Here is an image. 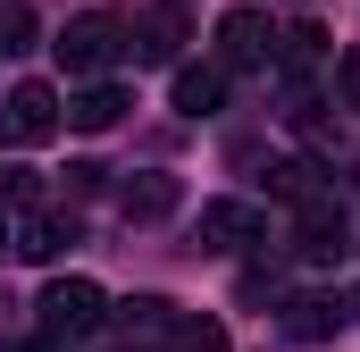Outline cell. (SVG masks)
Segmentation results:
<instances>
[{"instance_id": "1", "label": "cell", "mask_w": 360, "mask_h": 352, "mask_svg": "<svg viewBox=\"0 0 360 352\" xmlns=\"http://www.w3.org/2000/svg\"><path fill=\"white\" fill-rule=\"evenodd\" d=\"M51 51H59V68H68V76H101V68H109L117 51H134V42H126V17L84 8V17H68V34H59Z\"/></svg>"}, {"instance_id": "2", "label": "cell", "mask_w": 360, "mask_h": 352, "mask_svg": "<svg viewBox=\"0 0 360 352\" xmlns=\"http://www.w3.org/2000/svg\"><path fill=\"white\" fill-rule=\"evenodd\" d=\"M34 310H42V336H92L109 302H101V285H92V277H51Z\"/></svg>"}, {"instance_id": "3", "label": "cell", "mask_w": 360, "mask_h": 352, "mask_svg": "<svg viewBox=\"0 0 360 352\" xmlns=\"http://www.w3.org/2000/svg\"><path fill=\"white\" fill-rule=\"evenodd\" d=\"M201 252H252V244H269V210L260 201H201Z\"/></svg>"}, {"instance_id": "4", "label": "cell", "mask_w": 360, "mask_h": 352, "mask_svg": "<svg viewBox=\"0 0 360 352\" xmlns=\"http://www.w3.org/2000/svg\"><path fill=\"white\" fill-rule=\"evenodd\" d=\"M293 210H302V227H293V252H302V260H344V235H352L344 201L319 184V193H302Z\"/></svg>"}, {"instance_id": "5", "label": "cell", "mask_w": 360, "mask_h": 352, "mask_svg": "<svg viewBox=\"0 0 360 352\" xmlns=\"http://www.w3.org/2000/svg\"><path fill=\"white\" fill-rule=\"evenodd\" d=\"M59 126H68V109H59L51 84H17L0 101V134H8V143H51Z\"/></svg>"}, {"instance_id": "6", "label": "cell", "mask_w": 360, "mask_h": 352, "mask_svg": "<svg viewBox=\"0 0 360 352\" xmlns=\"http://www.w3.org/2000/svg\"><path fill=\"white\" fill-rule=\"evenodd\" d=\"M269 17L260 8H226L218 17V68H269Z\"/></svg>"}, {"instance_id": "7", "label": "cell", "mask_w": 360, "mask_h": 352, "mask_svg": "<svg viewBox=\"0 0 360 352\" xmlns=\"http://www.w3.org/2000/svg\"><path fill=\"white\" fill-rule=\"evenodd\" d=\"M176 201H184V184L168 168H143V176H126L117 184V210L134 218V227H151V218H176Z\"/></svg>"}, {"instance_id": "8", "label": "cell", "mask_w": 360, "mask_h": 352, "mask_svg": "<svg viewBox=\"0 0 360 352\" xmlns=\"http://www.w3.org/2000/svg\"><path fill=\"white\" fill-rule=\"evenodd\" d=\"M126 109H134V101H126V84H84L76 101H68V126H76V134H109Z\"/></svg>"}, {"instance_id": "9", "label": "cell", "mask_w": 360, "mask_h": 352, "mask_svg": "<svg viewBox=\"0 0 360 352\" xmlns=\"http://www.w3.org/2000/svg\"><path fill=\"white\" fill-rule=\"evenodd\" d=\"M176 327V302H160V294H134V302H117V336L126 344H160Z\"/></svg>"}, {"instance_id": "10", "label": "cell", "mask_w": 360, "mask_h": 352, "mask_svg": "<svg viewBox=\"0 0 360 352\" xmlns=\"http://www.w3.org/2000/svg\"><path fill=\"white\" fill-rule=\"evenodd\" d=\"M176 109L184 118H218L226 109V68H176Z\"/></svg>"}, {"instance_id": "11", "label": "cell", "mask_w": 360, "mask_h": 352, "mask_svg": "<svg viewBox=\"0 0 360 352\" xmlns=\"http://www.w3.org/2000/svg\"><path fill=\"white\" fill-rule=\"evenodd\" d=\"M76 244V218H25V235L8 244V252H25V260H59Z\"/></svg>"}, {"instance_id": "12", "label": "cell", "mask_w": 360, "mask_h": 352, "mask_svg": "<svg viewBox=\"0 0 360 352\" xmlns=\"http://www.w3.org/2000/svg\"><path fill=\"white\" fill-rule=\"evenodd\" d=\"M285 327H293L302 344H319V336H335V327H344V302H319V294H302V302L285 310Z\"/></svg>"}, {"instance_id": "13", "label": "cell", "mask_w": 360, "mask_h": 352, "mask_svg": "<svg viewBox=\"0 0 360 352\" xmlns=\"http://www.w3.org/2000/svg\"><path fill=\"white\" fill-rule=\"evenodd\" d=\"M168 344H176V352H226V327H218V319H193V310H176Z\"/></svg>"}, {"instance_id": "14", "label": "cell", "mask_w": 360, "mask_h": 352, "mask_svg": "<svg viewBox=\"0 0 360 352\" xmlns=\"http://www.w3.org/2000/svg\"><path fill=\"white\" fill-rule=\"evenodd\" d=\"M126 34H143V42H134L143 59H168V51H176V8H151V17H143V25H126Z\"/></svg>"}, {"instance_id": "15", "label": "cell", "mask_w": 360, "mask_h": 352, "mask_svg": "<svg viewBox=\"0 0 360 352\" xmlns=\"http://www.w3.org/2000/svg\"><path fill=\"white\" fill-rule=\"evenodd\" d=\"M319 51H327V34H319V25H293V34H276V59H285V68H310Z\"/></svg>"}, {"instance_id": "16", "label": "cell", "mask_w": 360, "mask_h": 352, "mask_svg": "<svg viewBox=\"0 0 360 352\" xmlns=\"http://www.w3.org/2000/svg\"><path fill=\"white\" fill-rule=\"evenodd\" d=\"M269 193L276 201H302V193H319V168H310V160H285V168L269 176Z\"/></svg>"}, {"instance_id": "17", "label": "cell", "mask_w": 360, "mask_h": 352, "mask_svg": "<svg viewBox=\"0 0 360 352\" xmlns=\"http://www.w3.org/2000/svg\"><path fill=\"white\" fill-rule=\"evenodd\" d=\"M25 42H34V17L8 0V8H0V51H25Z\"/></svg>"}, {"instance_id": "18", "label": "cell", "mask_w": 360, "mask_h": 352, "mask_svg": "<svg viewBox=\"0 0 360 352\" xmlns=\"http://www.w3.org/2000/svg\"><path fill=\"white\" fill-rule=\"evenodd\" d=\"M34 201V168H0V210H25Z\"/></svg>"}, {"instance_id": "19", "label": "cell", "mask_w": 360, "mask_h": 352, "mask_svg": "<svg viewBox=\"0 0 360 352\" xmlns=\"http://www.w3.org/2000/svg\"><path fill=\"white\" fill-rule=\"evenodd\" d=\"M335 92H344V109H360V42L344 51V68H335Z\"/></svg>"}, {"instance_id": "20", "label": "cell", "mask_w": 360, "mask_h": 352, "mask_svg": "<svg viewBox=\"0 0 360 352\" xmlns=\"http://www.w3.org/2000/svg\"><path fill=\"white\" fill-rule=\"evenodd\" d=\"M25 352H59V336H34V344H25Z\"/></svg>"}, {"instance_id": "21", "label": "cell", "mask_w": 360, "mask_h": 352, "mask_svg": "<svg viewBox=\"0 0 360 352\" xmlns=\"http://www.w3.org/2000/svg\"><path fill=\"white\" fill-rule=\"evenodd\" d=\"M0 252H8V210H0Z\"/></svg>"}, {"instance_id": "22", "label": "cell", "mask_w": 360, "mask_h": 352, "mask_svg": "<svg viewBox=\"0 0 360 352\" xmlns=\"http://www.w3.org/2000/svg\"><path fill=\"white\" fill-rule=\"evenodd\" d=\"M0 310H8V302H0Z\"/></svg>"}]
</instances>
